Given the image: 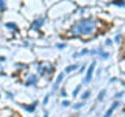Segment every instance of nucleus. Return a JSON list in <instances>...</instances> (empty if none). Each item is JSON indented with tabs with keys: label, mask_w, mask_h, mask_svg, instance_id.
<instances>
[{
	"label": "nucleus",
	"mask_w": 125,
	"mask_h": 117,
	"mask_svg": "<svg viewBox=\"0 0 125 117\" xmlns=\"http://www.w3.org/2000/svg\"><path fill=\"white\" fill-rule=\"evenodd\" d=\"M77 68H78V65L73 64V65H70V66H68V68L65 69V73H70V72H73V70H76Z\"/></svg>",
	"instance_id": "obj_9"
},
{
	"label": "nucleus",
	"mask_w": 125,
	"mask_h": 117,
	"mask_svg": "<svg viewBox=\"0 0 125 117\" xmlns=\"http://www.w3.org/2000/svg\"><path fill=\"white\" fill-rule=\"evenodd\" d=\"M68 105H69V101H62V107H68Z\"/></svg>",
	"instance_id": "obj_17"
},
{
	"label": "nucleus",
	"mask_w": 125,
	"mask_h": 117,
	"mask_svg": "<svg viewBox=\"0 0 125 117\" xmlns=\"http://www.w3.org/2000/svg\"><path fill=\"white\" fill-rule=\"evenodd\" d=\"M89 96H90V91H86L83 95H82V99H87Z\"/></svg>",
	"instance_id": "obj_15"
},
{
	"label": "nucleus",
	"mask_w": 125,
	"mask_h": 117,
	"mask_svg": "<svg viewBox=\"0 0 125 117\" xmlns=\"http://www.w3.org/2000/svg\"><path fill=\"white\" fill-rule=\"evenodd\" d=\"M104 95H105V90H102V91H100V94H99V98H98V99H99V100H102V99L104 98Z\"/></svg>",
	"instance_id": "obj_14"
},
{
	"label": "nucleus",
	"mask_w": 125,
	"mask_h": 117,
	"mask_svg": "<svg viewBox=\"0 0 125 117\" xmlns=\"http://www.w3.org/2000/svg\"><path fill=\"white\" fill-rule=\"evenodd\" d=\"M35 83H37V76H33V74H31V76L27 78L26 79V86H34Z\"/></svg>",
	"instance_id": "obj_6"
},
{
	"label": "nucleus",
	"mask_w": 125,
	"mask_h": 117,
	"mask_svg": "<svg viewBox=\"0 0 125 117\" xmlns=\"http://www.w3.org/2000/svg\"><path fill=\"white\" fill-rule=\"evenodd\" d=\"M82 105H83V103H78V104L74 105V108H76V109H80V108L82 107Z\"/></svg>",
	"instance_id": "obj_16"
},
{
	"label": "nucleus",
	"mask_w": 125,
	"mask_h": 117,
	"mask_svg": "<svg viewBox=\"0 0 125 117\" xmlns=\"http://www.w3.org/2000/svg\"><path fill=\"white\" fill-rule=\"evenodd\" d=\"M66 95V92L64 91V90H62V91H61V96H65Z\"/></svg>",
	"instance_id": "obj_20"
},
{
	"label": "nucleus",
	"mask_w": 125,
	"mask_h": 117,
	"mask_svg": "<svg viewBox=\"0 0 125 117\" xmlns=\"http://www.w3.org/2000/svg\"><path fill=\"white\" fill-rule=\"evenodd\" d=\"M48 96H50V95H47V96H46V99H44V104L47 103V101H48Z\"/></svg>",
	"instance_id": "obj_22"
},
{
	"label": "nucleus",
	"mask_w": 125,
	"mask_h": 117,
	"mask_svg": "<svg viewBox=\"0 0 125 117\" xmlns=\"http://www.w3.org/2000/svg\"><path fill=\"white\" fill-rule=\"evenodd\" d=\"M5 9V0H0V10Z\"/></svg>",
	"instance_id": "obj_12"
},
{
	"label": "nucleus",
	"mask_w": 125,
	"mask_h": 117,
	"mask_svg": "<svg viewBox=\"0 0 125 117\" xmlns=\"http://www.w3.org/2000/svg\"><path fill=\"white\" fill-rule=\"evenodd\" d=\"M117 107H119V103H117V101H115V103H113V104L111 105V108H109L108 111L104 113V116H103V117H111V115L113 113V111H115V109H116Z\"/></svg>",
	"instance_id": "obj_5"
},
{
	"label": "nucleus",
	"mask_w": 125,
	"mask_h": 117,
	"mask_svg": "<svg viewBox=\"0 0 125 117\" xmlns=\"http://www.w3.org/2000/svg\"><path fill=\"white\" fill-rule=\"evenodd\" d=\"M64 77H65V74L64 73H60L59 74V77H57V79H56V82H55V86H53V90H56L57 87H59V85H60V82L64 79Z\"/></svg>",
	"instance_id": "obj_7"
},
{
	"label": "nucleus",
	"mask_w": 125,
	"mask_h": 117,
	"mask_svg": "<svg viewBox=\"0 0 125 117\" xmlns=\"http://www.w3.org/2000/svg\"><path fill=\"white\" fill-rule=\"evenodd\" d=\"M115 40H116V42H119V40H120V35H117V37L115 38Z\"/></svg>",
	"instance_id": "obj_18"
},
{
	"label": "nucleus",
	"mask_w": 125,
	"mask_h": 117,
	"mask_svg": "<svg viewBox=\"0 0 125 117\" xmlns=\"http://www.w3.org/2000/svg\"><path fill=\"white\" fill-rule=\"evenodd\" d=\"M121 95H123V92H119V94L116 95V98H121Z\"/></svg>",
	"instance_id": "obj_21"
},
{
	"label": "nucleus",
	"mask_w": 125,
	"mask_h": 117,
	"mask_svg": "<svg viewBox=\"0 0 125 117\" xmlns=\"http://www.w3.org/2000/svg\"><path fill=\"white\" fill-rule=\"evenodd\" d=\"M80 90H81V86H77V87H76V90L73 91V96H77V94L80 92Z\"/></svg>",
	"instance_id": "obj_13"
},
{
	"label": "nucleus",
	"mask_w": 125,
	"mask_h": 117,
	"mask_svg": "<svg viewBox=\"0 0 125 117\" xmlns=\"http://www.w3.org/2000/svg\"><path fill=\"white\" fill-rule=\"evenodd\" d=\"M57 47H59V48H64V47H65V44H59Z\"/></svg>",
	"instance_id": "obj_19"
},
{
	"label": "nucleus",
	"mask_w": 125,
	"mask_h": 117,
	"mask_svg": "<svg viewBox=\"0 0 125 117\" xmlns=\"http://www.w3.org/2000/svg\"><path fill=\"white\" fill-rule=\"evenodd\" d=\"M44 23V17H39L37 20H34L33 23H31V30H39Z\"/></svg>",
	"instance_id": "obj_3"
},
{
	"label": "nucleus",
	"mask_w": 125,
	"mask_h": 117,
	"mask_svg": "<svg viewBox=\"0 0 125 117\" xmlns=\"http://www.w3.org/2000/svg\"><path fill=\"white\" fill-rule=\"evenodd\" d=\"M94 68H95V61L91 62V65H90V68H89V70H87V74H86V78L83 79V83H89V82L91 81L93 73H94Z\"/></svg>",
	"instance_id": "obj_4"
},
{
	"label": "nucleus",
	"mask_w": 125,
	"mask_h": 117,
	"mask_svg": "<svg viewBox=\"0 0 125 117\" xmlns=\"http://www.w3.org/2000/svg\"><path fill=\"white\" fill-rule=\"evenodd\" d=\"M5 26L8 27V29H10V30H17V25H14L13 22H8V23H5Z\"/></svg>",
	"instance_id": "obj_10"
},
{
	"label": "nucleus",
	"mask_w": 125,
	"mask_h": 117,
	"mask_svg": "<svg viewBox=\"0 0 125 117\" xmlns=\"http://www.w3.org/2000/svg\"><path fill=\"white\" fill-rule=\"evenodd\" d=\"M112 4L113 5H117V7H124L125 5V0H113Z\"/></svg>",
	"instance_id": "obj_8"
},
{
	"label": "nucleus",
	"mask_w": 125,
	"mask_h": 117,
	"mask_svg": "<svg viewBox=\"0 0 125 117\" xmlns=\"http://www.w3.org/2000/svg\"><path fill=\"white\" fill-rule=\"evenodd\" d=\"M22 107H23V108H25V109H26V111H30V112H33V111H34V109H35V103H34L33 105H22Z\"/></svg>",
	"instance_id": "obj_11"
},
{
	"label": "nucleus",
	"mask_w": 125,
	"mask_h": 117,
	"mask_svg": "<svg viewBox=\"0 0 125 117\" xmlns=\"http://www.w3.org/2000/svg\"><path fill=\"white\" fill-rule=\"evenodd\" d=\"M95 31H96V22L93 18H83L70 27V34L74 35V37L94 34Z\"/></svg>",
	"instance_id": "obj_1"
},
{
	"label": "nucleus",
	"mask_w": 125,
	"mask_h": 117,
	"mask_svg": "<svg viewBox=\"0 0 125 117\" xmlns=\"http://www.w3.org/2000/svg\"><path fill=\"white\" fill-rule=\"evenodd\" d=\"M38 72L41 73L42 76H44V74H51L53 72V66L51 64H46V62H43V64L38 65Z\"/></svg>",
	"instance_id": "obj_2"
}]
</instances>
